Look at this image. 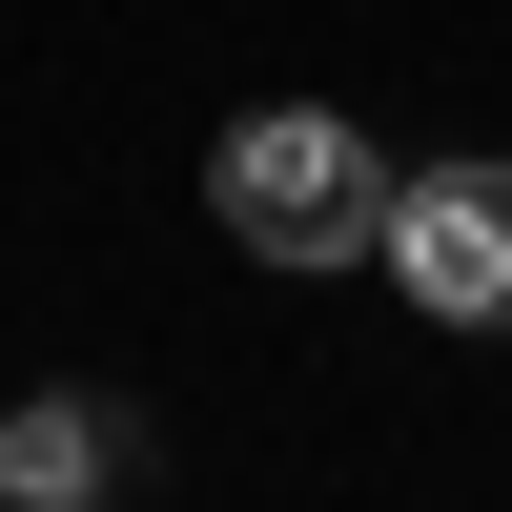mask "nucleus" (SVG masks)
Wrapping results in <instances>:
<instances>
[{
  "mask_svg": "<svg viewBox=\"0 0 512 512\" xmlns=\"http://www.w3.org/2000/svg\"><path fill=\"white\" fill-rule=\"evenodd\" d=\"M205 205H226V246H267V267H369V246H390V164L328 103H246L226 144H205Z\"/></svg>",
  "mask_w": 512,
  "mask_h": 512,
  "instance_id": "nucleus-1",
  "label": "nucleus"
},
{
  "mask_svg": "<svg viewBox=\"0 0 512 512\" xmlns=\"http://www.w3.org/2000/svg\"><path fill=\"white\" fill-rule=\"evenodd\" d=\"M369 267H390L431 328H512V164H410Z\"/></svg>",
  "mask_w": 512,
  "mask_h": 512,
  "instance_id": "nucleus-2",
  "label": "nucleus"
},
{
  "mask_svg": "<svg viewBox=\"0 0 512 512\" xmlns=\"http://www.w3.org/2000/svg\"><path fill=\"white\" fill-rule=\"evenodd\" d=\"M123 472H144V431H123L103 390H21V410H0V492H41V512H103Z\"/></svg>",
  "mask_w": 512,
  "mask_h": 512,
  "instance_id": "nucleus-3",
  "label": "nucleus"
},
{
  "mask_svg": "<svg viewBox=\"0 0 512 512\" xmlns=\"http://www.w3.org/2000/svg\"><path fill=\"white\" fill-rule=\"evenodd\" d=\"M0 512H41V492H0Z\"/></svg>",
  "mask_w": 512,
  "mask_h": 512,
  "instance_id": "nucleus-4",
  "label": "nucleus"
}]
</instances>
